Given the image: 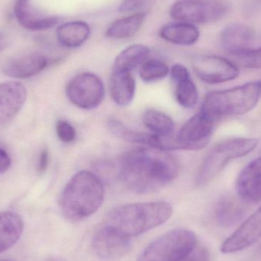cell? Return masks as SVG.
<instances>
[{
  "label": "cell",
  "mask_w": 261,
  "mask_h": 261,
  "mask_svg": "<svg viewBox=\"0 0 261 261\" xmlns=\"http://www.w3.org/2000/svg\"><path fill=\"white\" fill-rule=\"evenodd\" d=\"M179 165L170 153L151 147L126 152L118 164V176L138 193L156 191L177 176Z\"/></svg>",
  "instance_id": "obj_1"
},
{
  "label": "cell",
  "mask_w": 261,
  "mask_h": 261,
  "mask_svg": "<svg viewBox=\"0 0 261 261\" xmlns=\"http://www.w3.org/2000/svg\"><path fill=\"white\" fill-rule=\"evenodd\" d=\"M172 214L171 205L164 201L127 204L111 210L102 225L132 239L165 223Z\"/></svg>",
  "instance_id": "obj_2"
},
{
  "label": "cell",
  "mask_w": 261,
  "mask_h": 261,
  "mask_svg": "<svg viewBox=\"0 0 261 261\" xmlns=\"http://www.w3.org/2000/svg\"><path fill=\"white\" fill-rule=\"evenodd\" d=\"M105 189L102 180L90 171L78 172L67 182L61 196V211L73 222L94 214L103 203Z\"/></svg>",
  "instance_id": "obj_3"
},
{
  "label": "cell",
  "mask_w": 261,
  "mask_h": 261,
  "mask_svg": "<svg viewBox=\"0 0 261 261\" xmlns=\"http://www.w3.org/2000/svg\"><path fill=\"white\" fill-rule=\"evenodd\" d=\"M261 96V82L208 93L204 99L201 113L213 120L227 116H239L251 111Z\"/></svg>",
  "instance_id": "obj_4"
},
{
  "label": "cell",
  "mask_w": 261,
  "mask_h": 261,
  "mask_svg": "<svg viewBox=\"0 0 261 261\" xmlns=\"http://www.w3.org/2000/svg\"><path fill=\"white\" fill-rule=\"evenodd\" d=\"M256 138H239L225 140L215 145L199 166L196 176L198 186L208 184L231 161L246 156L258 145Z\"/></svg>",
  "instance_id": "obj_5"
},
{
  "label": "cell",
  "mask_w": 261,
  "mask_h": 261,
  "mask_svg": "<svg viewBox=\"0 0 261 261\" xmlns=\"http://www.w3.org/2000/svg\"><path fill=\"white\" fill-rule=\"evenodd\" d=\"M198 242L190 230H171L149 244L137 261H181Z\"/></svg>",
  "instance_id": "obj_6"
},
{
  "label": "cell",
  "mask_w": 261,
  "mask_h": 261,
  "mask_svg": "<svg viewBox=\"0 0 261 261\" xmlns=\"http://www.w3.org/2000/svg\"><path fill=\"white\" fill-rule=\"evenodd\" d=\"M227 5L222 0H178L170 9L173 19L188 23H212L225 15Z\"/></svg>",
  "instance_id": "obj_7"
},
{
  "label": "cell",
  "mask_w": 261,
  "mask_h": 261,
  "mask_svg": "<svg viewBox=\"0 0 261 261\" xmlns=\"http://www.w3.org/2000/svg\"><path fill=\"white\" fill-rule=\"evenodd\" d=\"M66 94L69 100L83 110H93L102 103L105 87L102 80L91 73L76 75L67 84Z\"/></svg>",
  "instance_id": "obj_8"
},
{
  "label": "cell",
  "mask_w": 261,
  "mask_h": 261,
  "mask_svg": "<svg viewBox=\"0 0 261 261\" xmlns=\"http://www.w3.org/2000/svg\"><path fill=\"white\" fill-rule=\"evenodd\" d=\"M91 248L96 257L103 260H116L129 252L132 248L130 238L102 225L91 239Z\"/></svg>",
  "instance_id": "obj_9"
},
{
  "label": "cell",
  "mask_w": 261,
  "mask_h": 261,
  "mask_svg": "<svg viewBox=\"0 0 261 261\" xmlns=\"http://www.w3.org/2000/svg\"><path fill=\"white\" fill-rule=\"evenodd\" d=\"M215 122L216 121L201 112L189 119L176 135L180 150L204 148L214 132Z\"/></svg>",
  "instance_id": "obj_10"
},
{
  "label": "cell",
  "mask_w": 261,
  "mask_h": 261,
  "mask_svg": "<svg viewBox=\"0 0 261 261\" xmlns=\"http://www.w3.org/2000/svg\"><path fill=\"white\" fill-rule=\"evenodd\" d=\"M193 68L199 79L210 84L233 81L239 75V69L231 61L214 55H202L195 58Z\"/></svg>",
  "instance_id": "obj_11"
},
{
  "label": "cell",
  "mask_w": 261,
  "mask_h": 261,
  "mask_svg": "<svg viewBox=\"0 0 261 261\" xmlns=\"http://www.w3.org/2000/svg\"><path fill=\"white\" fill-rule=\"evenodd\" d=\"M260 238L261 206L223 242L221 251L229 254L243 251L254 245Z\"/></svg>",
  "instance_id": "obj_12"
},
{
  "label": "cell",
  "mask_w": 261,
  "mask_h": 261,
  "mask_svg": "<svg viewBox=\"0 0 261 261\" xmlns=\"http://www.w3.org/2000/svg\"><path fill=\"white\" fill-rule=\"evenodd\" d=\"M254 40L255 34L253 29L243 24L228 25L220 35L222 48L234 58L252 49Z\"/></svg>",
  "instance_id": "obj_13"
},
{
  "label": "cell",
  "mask_w": 261,
  "mask_h": 261,
  "mask_svg": "<svg viewBox=\"0 0 261 261\" xmlns=\"http://www.w3.org/2000/svg\"><path fill=\"white\" fill-rule=\"evenodd\" d=\"M14 13L18 24L29 31L47 30L60 22L58 17L42 15L35 7L32 0H16Z\"/></svg>",
  "instance_id": "obj_14"
},
{
  "label": "cell",
  "mask_w": 261,
  "mask_h": 261,
  "mask_svg": "<svg viewBox=\"0 0 261 261\" xmlns=\"http://www.w3.org/2000/svg\"><path fill=\"white\" fill-rule=\"evenodd\" d=\"M28 92L23 84L7 82L0 84V125L16 116L27 99Z\"/></svg>",
  "instance_id": "obj_15"
},
{
  "label": "cell",
  "mask_w": 261,
  "mask_h": 261,
  "mask_svg": "<svg viewBox=\"0 0 261 261\" xmlns=\"http://www.w3.org/2000/svg\"><path fill=\"white\" fill-rule=\"evenodd\" d=\"M48 65L44 55L31 53L14 58L3 67V73L14 79H27L42 72Z\"/></svg>",
  "instance_id": "obj_16"
},
{
  "label": "cell",
  "mask_w": 261,
  "mask_h": 261,
  "mask_svg": "<svg viewBox=\"0 0 261 261\" xmlns=\"http://www.w3.org/2000/svg\"><path fill=\"white\" fill-rule=\"evenodd\" d=\"M236 190L243 200L250 202L261 201V156L245 167L239 175Z\"/></svg>",
  "instance_id": "obj_17"
},
{
  "label": "cell",
  "mask_w": 261,
  "mask_h": 261,
  "mask_svg": "<svg viewBox=\"0 0 261 261\" xmlns=\"http://www.w3.org/2000/svg\"><path fill=\"white\" fill-rule=\"evenodd\" d=\"M245 207L239 199L225 195L219 198L215 206V218L218 225L230 228L237 225L245 216Z\"/></svg>",
  "instance_id": "obj_18"
},
{
  "label": "cell",
  "mask_w": 261,
  "mask_h": 261,
  "mask_svg": "<svg viewBox=\"0 0 261 261\" xmlns=\"http://www.w3.org/2000/svg\"><path fill=\"white\" fill-rule=\"evenodd\" d=\"M22 219L12 212H0V254L12 248L21 237Z\"/></svg>",
  "instance_id": "obj_19"
},
{
  "label": "cell",
  "mask_w": 261,
  "mask_h": 261,
  "mask_svg": "<svg viewBox=\"0 0 261 261\" xmlns=\"http://www.w3.org/2000/svg\"><path fill=\"white\" fill-rule=\"evenodd\" d=\"M160 36L172 44L188 46L195 44L199 38V32L191 23H171L161 28Z\"/></svg>",
  "instance_id": "obj_20"
},
{
  "label": "cell",
  "mask_w": 261,
  "mask_h": 261,
  "mask_svg": "<svg viewBox=\"0 0 261 261\" xmlns=\"http://www.w3.org/2000/svg\"><path fill=\"white\" fill-rule=\"evenodd\" d=\"M136 90L135 78L130 72H113L110 91L118 106L126 107L133 100Z\"/></svg>",
  "instance_id": "obj_21"
},
{
  "label": "cell",
  "mask_w": 261,
  "mask_h": 261,
  "mask_svg": "<svg viewBox=\"0 0 261 261\" xmlns=\"http://www.w3.org/2000/svg\"><path fill=\"white\" fill-rule=\"evenodd\" d=\"M90 34V28L84 21H70L58 27L57 38L58 42L65 47L76 48L82 45Z\"/></svg>",
  "instance_id": "obj_22"
},
{
  "label": "cell",
  "mask_w": 261,
  "mask_h": 261,
  "mask_svg": "<svg viewBox=\"0 0 261 261\" xmlns=\"http://www.w3.org/2000/svg\"><path fill=\"white\" fill-rule=\"evenodd\" d=\"M146 18L144 12H137L125 18L116 20L107 29V38L114 40L126 39L138 33Z\"/></svg>",
  "instance_id": "obj_23"
},
{
  "label": "cell",
  "mask_w": 261,
  "mask_h": 261,
  "mask_svg": "<svg viewBox=\"0 0 261 261\" xmlns=\"http://www.w3.org/2000/svg\"><path fill=\"white\" fill-rule=\"evenodd\" d=\"M150 50L143 44H133L122 50L115 60L113 72H130L148 58Z\"/></svg>",
  "instance_id": "obj_24"
},
{
  "label": "cell",
  "mask_w": 261,
  "mask_h": 261,
  "mask_svg": "<svg viewBox=\"0 0 261 261\" xmlns=\"http://www.w3.org/2000/svg\"><path fill=\"white\" fill-rule=\"evenodd\" d=\"M143 122L149 130L158 135H171L174 129L173 119L158 110H147L143 116Z\"/></svg>",
  "instance_id": "obj_25"
},
{
  "label": "cell",
  "mask_w": 261,
  "mask_h": 261,
  "mask_svg": "<svg viewBox=\"0 0 261 261\" xmlns=\"http://www.w3.org/2000/svg\"><path fill=\"white\" fill-rule=\"evenodd\" d=\"M175 97L178 103L185 109H192L198 101V90L191 77L185 78L174 82Z\"/></svg>",
  "instance_id": "obj_26"
},
{
  "label": "cell",
  "mask_w": 261,
  "mask_h": 261,
  "mask_svg": "<svg viewBox=\"0 0 261 261\" xmlns=\"http://www.w3.org/2000/svg\"><path fill=\"white\" fill-rule=\"evenodd\" d=\"M170 71L168 65L158 59H147L141 65L140 77L144 82H154L166 77Z\"/></svg>",
  "instance_id": "obj_27"
},
{
  "label": "cell",
  "mask_w": 261,
  "mask_h": 261,
  "mask_svg": "<svg viewBox=\"0 0 261 261\" xmlns=\"http://www.w3.org/2000/svg\"><path fill=\"white\" fill-rule=\"evenodd\" d=\"M234 58L242 67L246 68L261 69V47L251 49Z\"/></svg>",
  "instance_id": "obj_28"
},
{
  "label": "cell",
  "mask_w": 261,
  "mask_h": 261,
  "mask_svg": "<svg viewBox=\"0 0 261 261\" xmlns=\"http://www.w3.org/2000/svg\"><path fill=\"white\" fill-rule=\"evenodd\" d=\"M56 132L58 138L62 142L71 143L76 138V132L74 127L67 121H58L56 125Z\"/></svg>",
  "instance_id": "obj_29"
},
{
  "label": "cell",
  "mask_w": 261,
  "mask_h": 261,
  "mask_svg": "<svg viewBox=\"0 0 261 261\" xmlns=\"http://www.w3.org/2000/svg\"><path fill=\"white\" fill-rule=\"evenodd\" d=\"M181 261H210V251L199 242Z\"/></svg>",
  "instance_id": "obj_30"
},
{
  "label": "cell",
  "mask_w": 261,
  "mask_h": 261,
  "mask_svg": "<svg viewBox=\"0 0 261 261\" xmlns=\"http://www.w3.org/2000/svg\"><path fill=\"white\" fill-rule=\"evenodd\" d=\"M147 0H123L119 6V12L122 13H129L137 12L145 6Z\"/></svg>",
  "instance_id": "obj_31"
},
{
  "label": "cell",
  "mask_w": 261,
  "mask_h": 261,
  "mask_svg": "<svg viewBox=\"0 0 261 261\" xmlns=\"http://www.w3.org/2000/svg\"><path fill=\"white\" fill-rule=\"evenodd\" d=\"M11 164L10 156L6 150L0 147V173L7 171L10 168Z\"/></svg>",
  "instance_id": "obj_32"
},
{
  "label": "cell",
  "mask_w": 261,
  "mask_h": 261,
  "mask_svg": "<svg viewBox=\"0 0 261 261\" xmlns=\"http://www.w3.org/2000/svg\"><path fill=\"white\" fill-rule=\"evenodd\" d=\"M49 163V153L47 149H44L40 154L38 161V172L40 173H44L47 170Z\"/></svg>",
  "instance_id": "obj_33"
},
{
  "label": "cell",
  "mask_w": 261,
  "mask_h": 261,
  "mask_svg": "<svg viewBox=\"0 0 261 261\" xmlns=\"http://www.w3.org/2000/svg\"><path fill=\"white\" fill-rule=\"evenodd\" d=\"M6 44V39L5 35L0 32V52L5 48Z\"/></svg>",
  "instance_id": "obj_34"
},
{
  "label": "cell",
  "mask_w": 261,
  "mask_h": 261,
  "mask_svg": "<svg viewBox=\"0 0 261 261\" xmlns=\"http://www.w3.org/2000/svg\"><path fill=\"white\" fill-rule=\"evenodd\" d=\"M44 261H66L64 259L59 258V257H49Z\"/></svg>",
  "instance_id": "obj_35"
},
{
  "label": "cell",
  "mask_w": 261,
  "mask_h": 261,
  "mask_svg": "<svg viewBox=\"0 0 261 261\" xmlns=\"http://www.w3.org/2000/svg\"><path fill=\"white\" fill-rule=\"evenodd\" d=\"M0 261H10V260H0Z\"/></svg>",
  "instance_id": "obj_36"
}]
</instances>
